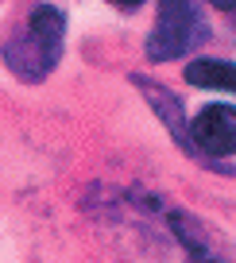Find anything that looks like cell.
<instances>
[{
  "mask_svg": "<svg viewBox=\"0 0 236 263\" xmlns=\"http://www.w3.org/2000/svg\"><path fill=\"white\" fill-rule=\"evenodd\" d=\"M62 35H66V16L55 4H31L24 24L8 31L0 58L16 78L24 82H39L55 70L58 54H62Z\"/></svg>",
  "mask_w": 236,
  "mask_h": 263,
  "instance_id": "1",
  "label": "cell"
},
{
  "mask_svg": "<svg viewBox=\"0 0 236 263\" xmlns=\"http://www.w3.org/2000/svg\"><path fill=\"white\" fill-rule=\"evenodd\" d=\"M202 39H205V24L197 16L194 0H163L159 4V24H155L151 39H147V58L151 62L182 58Z\"/></svg>",
  "mask_w": 236,
  "mask_h": 263,
  "instance_id": "2",
  "label": "cell"
},
{
  "mask_svg": "<svg viewBox=\"0 0 236 263\" xmlns=\"http://www.w3.org/2000/svg\"><path fill=\"white\" fill-rule=\"evenodd\" d=\"M190 136L213 159L236 155V105H205L190 124Z\"/></svg>",
  "mask_w": 236,
  "mask_h": 263,
  "instance_id": "3",
  "label": "cell"
},
{
  "mask_svg": "<svg viewBox=\"0 0 236 263\" xmlns=\"http://www.w3.org/2000/svg\"><path fill=\"white\" fill-rule=\"evenodd\" d=\"M190 85L202 89H232L236 93V62H221V58H197L186 70Z\"/></svg>",
  "mask_w": 236,
  "mask_h": 263,
  "instance_id": "4",
  "label": "cell"
},
{
  "mask_svg": "<svg viewBox=\"0 0 236 263\" xmlns=\"http://www.w3.org/2000/svg\"><path fill=\"white\" fill-rule=\"evenodd\" d=\"M108 4H116V8H128V12H132V8H139L143 0H108Z\"/></svg>",
  "mask_w": 236,
  "mask_h": 263,
  "instance_id": "5",
  "label": "cell"
},
{
  "mask_svg": "<svg viewBox=\"0 0 236 263\" xmlns=\"http://www.w3.org/2000/svg\"><path fill=\"white\" fill-rule=\"evenodd\" d=\"M213 8H225V12H236V0H209Z\"/></svg>",
  "mask_w": 236,
  "mask_h": 263,
  "instance_id": "6",
  "label": "cell"
}]
</instances>
